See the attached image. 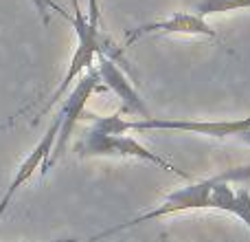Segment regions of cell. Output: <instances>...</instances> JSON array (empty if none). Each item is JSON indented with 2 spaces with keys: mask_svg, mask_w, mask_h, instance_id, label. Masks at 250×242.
<instances>
[{
  "mask_svg": "<svg viewBox=\"0 0 250 242\" xmlns=\"http://www.w3.org/2000/svg\"><path fill=\"white\" fill-rule=\"evenodd\" d=\"M77 152L82 156H117V159H138L147 161V163L156 165L160 169H169L180 178H189V174L178 169L173 163H169L165 156L156 154V152L147 150L143 143L136 139L125 137V134H105L97 128H88L83 137L77 143Z\"/></svg>",
  "mask_w": 250,
  "mask_h": 242,
  "instance_id": "obj_1",
  "label": "cell"
},
{
  "mask_svg": "<svg viewBox=\"0 0 250 242\" xmlns=\"http://www.w3.org/2000/svg\"><path fill=\"white\" fill-rule=\"evenodd\" d=\"M70 22H73L75 33H77V48H75L73 60H70V64H68V69H66L64 77H62L60 86L55 88V93L51 95V99H48L46 108H44L42 113H46L51 106H55L57 101L68 93L70 84H75V79H79L86 71H90L92 66H95L97 57H99L101 53H105V55L110 53V47H108V42H105V38L101 35V31L88 24L86 13H83L82 9H77V11L73 13Z\"/></svg>",
  "mask_w": 250,
  "mask_h": 242,
  "instance_id": "obj_2",
  "label": "cell"
},
{
  "mask_svg": "<svg viewBox=\"0 0 250 242\" xmlns=\"http://www.w3.org/2000/svg\"><path fill=\"white\" fill-rule=\"evenodd\" d=\"M95 91H101V77H99V73H97V69L92 66L90 71H86V73L77 79L75 88L68 93V97H66L64 104H62V108H60L62 128H60V134H57L55 147H53V152H51V159H48L44 174H46L48 169L60 161V156L66 152V145H68L70 134H73L77 121L83 117V113H86V104H88V99L92 97V93Z\"/></svg>",
  "mask_w": 250,
  "mask_h": 242,
  "instance_id": "obj_3",
  "label": "cell"
},
{
  "mask_svg": "<svg viewBox=\"0 0 250 242\" xmlns=\"http://www.w3.org/2000/svg\"><path fill=\"white\" fill-rule=\"evenodd\" d=\"M250 128V117L235 119V121H191V119H129L127 132H145V130H180V132H193L204 134L213 139H226V137H239Z\"/></svg>",
  "mask_w": 250,
  "mask_h": 242,
  "instance_id": "obj_4",
  "label": "cell"
},
{
  "mask_svg": "<svg viewBox=\"0 0 250 242\" xmlns=\"http://www.w3.org/2000/svg\"><path fill=\"white\" fill-rule=\"evenodd\" d=\"M60 128H62V117H60V113H57L55 119H53V123L48 125V130L44 132V137L40 139V143L33 147V152H29V154L24 156V161L18 165L16 174H13L11 183H9V187H7V192H4V196L0 198V216H2V214L7 212V207L11 205V200H13V196H16V192L20 190V187L24 185L26 181H31V176H33L38 169L44 174L48 159H51V152H53V147H55V141H57V134H60Z\"/></svg>",
  "mask_w": 250,
  "mask_h": 242,
  "instance_id": "obj_5",
  "label": "cell"
},
{
  "mask_svg": "<svg viewBox=\"0 0 250 242\" xmlns=\"http://www.w3.org/2000/svg\"><path fill=\"white\" fill-rule=\"evenodd\" d=\"M145 35H204V38H215V29L207 22V18H200L198 13H187L176 11L173 16L165 18V20H154L138 24L125 33V47L134 44L136 40L145 38Z\"/></svg>",
  "mask_w": 250,
  "mask_h": 242,
  "instance_id": "obj_6",
  "label": "cell"
},
{
  "mask_svg": "<svg viewBox=\"0 0 250 242\" xmlns=\"http://www.w3.org/2000/svg\"><path fill=\"white\" fill-rule=\"evenodd\" d=\"M95 69L101 77V84H104L105 88H110V91L121 99V113L134 115V117H138V119H149L151 117L145 99L138 95V91L132 86V82L125 77V73L119 69L117 62H114L112 57L105 55V53H101V55L97 57Z\"/></svg>",
  "mask_w": 250,
  "mask_h": 242,
  "instance_id": "obj_7",
  "label": "cell"
},
{
  "mask_svg": "<svg viewBox=\"0 0 250 242\" xmlns=\"http://www.w3.org/2000/svg\"><path fill=\"white\" fill-rule=\"evenodd\" d=\"M239 9H250V0H200L195 4V13L200 18L230 13V11H239Z\"/></svg>",
  "mask_w": 250,
  "mask_h": 242,
  "instance_id": "obj_8",
  "label": "cell"
},
{
  "mask_svg": "<svg viewBox=\"0 0 250 242\" xmlns=\"http://www.w3.org/2000/svg\"><path fill=\"white\" fill-rule=\"evenodd\" d=\"M33 4H35V9H38V13L42 16L44 22H48V11H57L62 18H66V20H70V18H73V16H68V13L60 7V4H55V0H33Z\"/></svg>",
  "mask_w": 250,
  "mask_h": 242,
  "instance_id": "obj_9",
  "label": "cell"
},
{
  "mask_svg": "<svg viewBox=\"0 0 250 242\" xmlns=\"http://www.w3.org/2000/svg\"><path fill=\"white\" fill-rule=\"evenodd\" d=\"M86 20L90 26L99 29V20H101V7H99V0H88V13H86Z\"/></svg>",
  "mask_w": 250,
  "mask_h": 242,
  "instance_id": "obj_10",
  "label": "cell"
},
{
  "mask_svg": "<svg viewBox=\"0 0 250 242\" xmlns=\"http://www.w3.org/2000/svg\"><path fill=\"white\" fill-rule=\"evenodd\" d=\"M22 113H24V110H20V113H18V115H16V117H9L7 121H4V123H0V130H4V128H11V125H13V123H16V119H18V117H20V115H22Z\"/></svg>",
  "mask_w": 250,
  "mask_h": 242,
  "instance_id": "obj_11",
  "label": "cell"
},
{
  "mask_svg": "<svg viewBox=\"0 0 250 242\" xmlns=\"http://www.w3.org/2000/svg\"><path fill=\"white\" fill-rule=\"evenodd\" d=\"M239 141H244V143H246V145H250V128L246 130V132H242V134H239Z\"/></svg>",
  "mask_w": 250,
  "mask_h": 242,
  "instance_id": "obj_12",
  "label": "cell"
},
{
  "mask_svg": "<svg viewBox=\"0 0 250 242\" xmlns=\"http://www.w3.org/2000/svg\"><path fill=\"white\" fill-rule=\"evenodd\" d=\"M51 242H79V238H60V240H51Z\"/></svg>",
  "mask_w": 250,
  "mask_h": 242,
  "instance_id": "obj_13",
  "label": "cell"
},
{
  "mask_svg": "<svg viewBox=\"0 0 250 242\" xmlns=\"http://www.w3.org/2000/svg\"><path fill=\"white\" fill-rule=\"evenodd\" d=\"M70 2H73V11H77V9H82V7H79V0H70Z\"/></svg>",
  "mask_w": 250,
  "mask_h": 242,
  "instance_id": "obj_14",
  "label": "cell"
},
{
  "mask_svg": "<svg viewBox=\"0 0 250 242\" xmlns=\"http://www.w3.org/2000/svg\"><path fill=\"white\" fill-rule=\"evenodd\" d=\"M160 242H171V240H169L167 236H163V238H160Z\"/></svg>",
  "mask_w": 250,
  "mask_h": 242,
  "instance_id": "obj_15",
  "label": "cell"
}]
</instances>
